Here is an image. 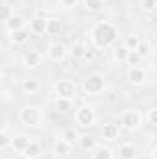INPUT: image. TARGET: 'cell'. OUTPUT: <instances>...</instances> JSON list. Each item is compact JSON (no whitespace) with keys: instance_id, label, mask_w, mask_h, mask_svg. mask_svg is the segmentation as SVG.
Here are the masks:
<instances>
[{"instance_id":"20","label":"cell","mask_w":157,"mask_h":159,"mask_svg":"<svg viewBox=\"0 0 157 159\" xmlns=\"http://www.w3.org/2000/svg\"><path fill=\"white\" fill-rule=\"evenodd\" d=\"M128 56H129V50L124 46V44H120V46H113V50H111V57H113V61L115 63H126L128 61Z\"/></svg>"},{"instance_id":"16","label":"cell","mask_w":157,"mask_h":159,"mask_svg":"<svg viewBox=\"0 0 157 159\" xmlns=\"http://www.w3.org/2000/svg\"><path fill=\"white\" fill-rule=\"evenodd\" d=\"M118 159H135L137 157V146L133 143H122L117 150Z\"/></svg>"},{"instance_id":"1","label":"cell","mask_w":157,"mask_h":159,"mask_svg":"<svg viewBox=\"0 0 157 159\" xmlns=\"http://www.w3.org/2000/svg\"><path fill=\"white\" fill-rule=\"evenodd\" d=\"M118 28L109 22V20H98L92 24L91 32H89V37H91V43L94 48L98 50H104V48H109L113 46L118 39Z\"/></svg>"},{"instance_id":"7","label":"cell","mask_w":157,"mask_h":159,"mask_svg":"<svg viewBox=\"0 0 157 159\" xmlns=\"http://www.w3.org/2000/svg\"><path fill=\"white\" fill-rule=\"evenodd\" d=\"M69 54H70V50L63 43H52V44H48V50H46V57L50 61H54V63L65 61Z\"/></svg>"},{"instance_id":"18","label":"cell","mask_w":157,"mask_h":159,"mask_svg":"<svg viewBox=\"0 0 157 159\" xmlns=\"http://www.w3.org/2000/svg\"><path fill=\"white\" fill-rule=\"evenodd\" d=\"M78 146L83 150V152H89V154H92V150H96L98 143H96V139H94L92 135H87V133H83V135L79 137V141H78Z\"/></svg>"},{"instance_id":"12","label":"cell","mask_w":157,"mask_h":159,"mask_svg":"<svg viewBox=\"0 0 157 159\" xmlns=\"http://www.w3.org/2000/svg\"><path fill=\"white\" fill-rule=\"evenodd\" d=\"M72 148H74V144L67 143L63 137L56 139V143H54V154H56L57 157H67V156H70V154H72Z\"/></svg>"},{"instance_id":"25","label":"cell","mask_w":157,"mask_h":159,"mask_svg":"<svg viewBox=\"0 0 157 159\" xmlns=\"http://www.w3.org/2000/svg\"><path fill=\"white\" fill-rule=\"evenodd\" d=\"M54 109L57 113H67L72 109V100H65V98H56L54 100Z\"/></svg>"},{"instance_id":"37","label":"cell","mask_w":157,"mask_h":159,"mask_svg":"<svg viewBox=\"0 0 157 159\" xmlns=\"http://www.w3.org/2000/svg\"><path fill=\"white\" fill-rule=\"evenodd\" d=\"M152 159H157V144L152 148Z\"/></svg>"},{"instance_id":"3","label":"cell","mask_w":157,"mask_h":159,"mask_svg":"<svg viewBox=\"0 0 157 159\" xmlns=\"http://www.w3.org/2000/svg\"><path fill=\"white\" fill-rule=\"evenodd\" d=\"M81 89H83L85 94H91V96L104 93V89H105V78H104V74H100V72L87 74L83 78V81H81Z\"/></svg>"},{"instance_id":"15","label":"cell","mask_w":157,"mask_h":159,"mask_svg":"<svg viewBox=\"0 0 157 159\" xmlns=\"http://www.w3.org/2000/svg\"><path fill=\"white\" fill-rule=\"evenodd\" d=\"M30 28H22V30H17V32H11L9 34V41L15 44V46H22L30 41Z\"/></svg>"},{"instance_id":"9","label":"cell","mask_w":157,"mask_h":159,"mask_svg":"<svg viewBox=\"0 0 157 159\" xmlns=\"http://www.w3.org/2000/svg\"><path fill=\"white\" fill-rule=\"evenodd\" d=\"M43 61H44V56L41 54L39 50H28L22 56V65L26 69H37L39 65H43Z\"/></svg>"},{"instance_id":"38","label":"cell","mask_w":157,"mask_h":159,"mask_svg":"<svg viewBox=\"0 0 157 159\" xmlns=\"http://www.w3.org/2000/svg\"><path fill=\"white\" fill-rule=\"evenodd\" d=\"M2 2H7V0H2Z\"/></svg>"},{"instance_id":"36","label":"cell","mask_w":157,"mask_h":159,"mask_svg":"<svg viewBox=\"0 0 157 159\" xmlns=\"http://www.w3.org/2000/svg\"><path fill=\"white\" fill-rule=\"evenodd\" d=\"M35 17H46V11H44L43 7H39V9L35 11Z\"/></svg>"},{"instance_id":"6","label":"cell","mask_w":157,"mask_h":159,"mask_svg":"<svg viewBox=\"0 0 157 159\" xmlns=\"http://www.w3.org/2000/svg\"><path fill=\"white\" fill-rule=\"evenodd\" d=\"M74 120L79 128H92L96 124V111L92 106H79L74 113Z\"/></svg>"},{"instance_id":"17","label":"cell","mask_w":157,"mask_h":159,"mask_svg":"<svg viewBox=\"0 0 157 159\" xmlns=\"http://www.w3.org/2000/svg\"><path fill=\"white\" fill-rule=\"evenodd\" d=\"M118 135H120V128L115 122H107V124L102 126V137L105 141H117Z\"/></svg>"},{"instance_id":"31","label":"cell","mask_w":157,"mask_h":159,"mask_svg":"<svg viewBox=\"0 0 157 159\" xmlns=\"http://www.w3.org/2000/svg\"><path fill=\"white\" fill-rule=\"evenodd\" d=\"M141 61H142V57H141L137 52H129V56H128V61H126V63H128L129 67H139V65H141Z\"/></svg>"},{"instance_id":"19","label":"cell","mask_w":157,"mask_h":159,"mask_svg":"<svg viewBox=\"0 0 157 159\" xmlns=\"http://www.w3.org/2000/svg\"><path fill=\"white\" fill-rule=\"evenodd\" d=\"M20 89H22V93H26V94H35L41 89V83H39L37 78H24L20 81Z\"/></svg>"},{"instance_id":"26","label":"cell","mask_w":157,"mask_h":159,"mask_svg":"<svg viewBox=\"0 0 157 159\" xmlns=\"http://www.w3.org/2000/svg\"><path fill=\"white\" fill-rule=\"evenodd\" d=\"M129 52H135L137 48H139V44H141V39H139V35H135V34H129V35H126L124 37V43H122Z\"/></svg>"},{"instance_id":"8","label":"cell","mask_w":157,"mask_h":159,"mask_svg":"<svg viewBox=\"0 0 157 159\" xmlns=\"http://www.w3.org/2000/svg\"><path fill=\"white\" fill-rule=\"evenodd\" d=\"M128 81L131 83V85H135V87H141V85H144L146 81H148V72H146V69L144 67H129L128 69Z\"/></svg>"},{"instance_id":"34","label":"cell","mask_w":157,"mask_h":159,"mask_svg":"<svg viewBox=\"0 0 157 159\" xmlns=\"http://www.w3.org/2000/svg\"><path fill=\"white\" fill-rule=\"evenodd\" d=\"M59 4H61L63 7H74V6L78 4V0H59Z\"/></svg>"},{"instance_id":"13","label":"cell","mask_w":157,"mask_h":159,"mask_svg":"<svg viewBox=\"0 0 157 159\" xmlns=\"http://www.w3.org/2000/svg\"><path fill=\"white\" fill-rule=\"evenodd\" d=\"M46 26H48V19L46 17H34L30 20V32L34 35H43L46 34Z\"/></svg>"},{"instance_id":"22","label":"cell","mask_w":157,"mask_h":159,"mask_svg":"<svg viewBox=\"0 0 157 159\" xmlns=\"http://www.w3.org/2000/svg\"><path fill=\"white\" fill-rule=\"evenodd\" d=\"M61 32H63L61 20L56 19V17H50V19H48V26H46V34H48V35H59Z\"/></svg>"},{"instance_id":"5","label":"cell","mask_w":157,"mask_h":159,"mask_svg":"<svg viewBox=\"0 0 157 159\" xmlns=\"http://www.w3.org/2000/svg\"><path fill=\"white\" fill-rule=\"evenodd\" d=\"M118 122L128 131H139L142 128V113L139 109H126L120 113Z\"/></svg>"},{"instance_id":"30","label":"cell","mask_w":157,"mask_h":159,"mask_svg":"<svg viewBox=\"0 0 157 159\" xmlns=\"http://www.w3.org/2000/svg\"><path fill=\"white\" fill-rule=\"evenodd\" d=\"M0 9H2V20H4V22H7V20H9V19L15 15V9H13V6H9L7 2H2Z\"/></svg>"},{"instance_id":"23","label":"cell","mask_w":157,"mask_h":159,"mask_svg":"<svg viewBox=\"0 0 157 159\" xmlns=\"http://www.w3.org/2000/svg\"><path fill=\"white\" fill-rule=\"evenodd\" d=\"M92 159H115V152L109 146H96V150H92Z\"/></svg>"},{"instance_id":"11","label":"cell","mask_w":157,"mask_h":159,"mask_svg":"<svg viewBox=\"0 0 157 159\" xmlns=\"http://www.w3.org/2000/svg\"><path fill=\"white\" fill-rule=\"evenodd\" d=\"M26 24H28L26 17H22V15H17V13H15L7 22H4V28H6V32H7V34H11V32H17V30L28 28Z\"/></svg>"},{"instance_id":"35","label":"cell","mask_w":157,"mask_h":159,"mask_svg":"<svg viewBox=\"0 0 157 159\" xmlns=\"http://www.w3.org/2000/svg\"><path fill=\"white\" fill-rule=\"evenodd\" d=\"M92 57H94V50H92V48H87V54H85L83 59H89V61H91Z\"/></svg>"},{"instance_id":"10","label":"cell","mask_w":157,"mask_h":159,"mask_svg":"<svg viewBox=\"0 0 157 159\" xmlns=\"http://www.w3.org/2000/svg\"><path fill=\"white\" fill-rule=\"evenodd\" d=\"M32 141H34V139H32L30 135H26V133H15V135H13V141H11V150L17 152V154H22V152L30 146Z\"/></svg>"},{"instance_id":"28","label":"cell","mask_w":157,"mask_h":159,"mask_svg":"<svg viewBox=\"0 0 157 159\" xmlns=\"http://www.w3.org/2000/svg\"><path fill=\"white\" fill-rule=\"evenodd\" d=\"M142 59H146V57H150L152 54H154V48H152V44L148 43V41H141V44H139V48L135 50Z\"/></svg>"},{"instance_id":"2","label":"cell","mask_w":157,"mask_h":159,"mask_svg":"<svg viewBox=\"0 0 157 159\" xmlns=\"http://www.w3.org/2000/svg\"><path fill=\"white\" fill-rule=\"evenodd\" d=\"M19 120L24 128H39L44 120V113L39 106H22L19 111Z\"/></svg>"},{"instance_id":"29","label":"cell","mask_w":157,"mask_h":159,"mask_svg":"<svg viewBox=\"0 0 157 159\" xmlns=\"http://www.w3.org/2000/svg\"><path fill=\"white\" fill-rule=\"evenodd\" d=\"M61 137H63L67 143H70V144H76V143L79 141V137H81V135H79L74 128H67V129L61 133Z\"/></svg>"},{"instance_id":"4","label":"cell","mask_w":157,"mask_h":159,"mask_svg":"<svg viewBox=\"0 0 157 159\" xmlns=\"http://www.w3.org/2000/svg\"><path fill=\"white\" fill-rule=\"evenodd\" d=\"M54 93L56 98H65V100H76L78 96V85L69 78H61L54 83Z\"/></svg>"},{"instance_id":"27","label":"cell","mask_w":157,"mask_h":159,"mask_svg":"<svg viewBox=\"0 0 157 159\" xmlns=\"http://www.w3.org/2000/svg\"><path fill=\"white\" fill-rule=\"evenodd\" d=\"M11 141H13V135L7 131L6 126H2V131H0V148H2V150L11 148Z\"/></svg>"},{"instance_id":"21","label":"cell","mask_w":157,"mask_h":159,"mask_svg":"<svg viewBox=\"0 0 157 159\" xmlns=\"http://www.w3.org/2000/svg\"><path fill=\"white\" fill-rule=\"evenodd\" d=\"M83 2V7L91 13H98L102 9H105L107 6V0H81Z\"/></svg>"},{"instance_id":"32","label":"cell","mask_w":157,"mask_h":159,"mask_svg":"<svg viewBox=\"0 0 157 159\" xmlns=\"http://www.w3.org/2000/svg\"><path fill=\"white\" fill-rule=\"evenodd\" d=\"M139 4H141V9L144 11H154L157 7V0H139Z\"/></svg>"},{"instance_id":"24","label":"cell","mask_w":157,"mask_h":159,"mask_svg":"<svg viewBox=\"0 0 157 159\" xmlns=\"http://www.w3.org/2000/svg\"><path fill=\"white\" fill-rule=\"evenodd\" d=\"M87 44L85 43H81V41H78V43H74L72 46H70V56L74 57V59H83L85 57V54H87Z\"/></svg>"},{"instance_id":"33","label":"cell","mask_w":157,"mask_h":159,"mask_svg":"<svg viewBox=\"0 0 157 159\" xmlns=\"http://www.w3.org/2000/svg\"><path fill=\"white\" fill-rule=\"evenodd\" d=\"M146 120H148V124H152V126H155L157 128V107L148 109V113H146Z\"/></svg>"},{"instance_id":"14","label":"cell","mask_w":157,"mask_h":159,"mask_svg":"<svg viewBox=\"0 0 157 159\" xmlns=\"http://www.w3.org/2000/svg\"><path fill=\"white\" fill-rule=\"evenodd\" d=\"M43 154H44L43 144H41L39 141H32V143H30V146H28L20 156H22L24 159H39Z\"/></svg>"}]
</instances>
